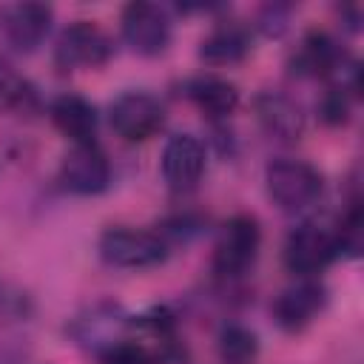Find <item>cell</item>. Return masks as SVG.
I'll list each match as a JSON object with an SVG mask.
<instances>
[{
    "label": "cell",
    "mask_w": 364,
    "mask_h": 364,
    "mask_svg": "<svg viewBox=\"0 0 364 364\" xmlns=\"http://www.w3.org/2000/svg\"><path fill=\"white\" fill-rule=\"evenodd\" d=\"M202 228H205V219L199 216V213H173V216H168L162 225H159V239L171 247V245H179V242H188V239H193L196 233H202Z\"/></svg>",
    "instance_id": "obj_23"
},
{
    "label": "cell",
    "mask_w": 364,
    "mask_h": 364,
    "mask_svg": "<svg viewBox=\"0 0 364 364\" xmlns=\"http://www.w3.org/2000/svg\"><path fill=\"white\" fill-rule=\"evenodd\" d=\"M284 267L299 279H313L321 273L333 259H338L336 233L318 222H301L284 239Z\"/></svg>",
    "instance_id": "obj_5"
},
{
    "label": "cell",
    "mask_w": 364,
    "mask_h": 364,
    "mask_svg": "<svg viewBox=\"0 0 364 364\" xmlns=\"http://www.w3.org/2000/svg\"><path fill=\"white\" fill-rule=\"evenodd\" d=\"M97 247H100V256L105 264L122 267V270L156 267L168 259V250H171L159 239L156 230H139V228H128V225L105 228Z\"/></svg>",
    "instance_id": "obj_3"
},
{
    "label": "cell",
    "mask_w": 364,
    "mask_h": 364,
    "mask_svg": "<svg viewBox=\"0 0 364 364\" xmlns=\"http://www.w3.org/2000/svg\"><path fill=\"white\" fill-rule=\"evenodd\" d=\"M54 9L46 3H3L0 6V34L3 40L20 51L31 54L43 46V40L51 31Z\"/></svg>",
    "instance_id": "obj_8"
},
{
    "label": "cell",
    "mask_w": 364,
    "mask_h": 364,
    "mask_svg": "<svg viewBox=\"0 0 364 364\" xmlns=\"http://www.w3.org/2000/svg\"><path fill=\"white\" fill-rule=\"evenodd\" d=\"M40 108L43 100L37 94V85L9 63H0V111H9L14 117H34L40 114Z\"/></svg>",
    "instance_id": "obj_18"
},
{
    "label": "cell",
    "mask_w": 364,
    "mask_h": 364,
    "mask_svg": "<svg viewBox=\"0 0 364 364\" xmlns=\"http://www.w3.org/2000/svg\"><path fill=\"white\" fill-rule=\"evenodd\" d=\"M333 233H336L338 256H347V259H358L361 256V247H364V213H361L358 193H353V199L347 202V210L333 225Z\"/></svg>",
    "instance_id": "obj_20"
},
{
    "label": "cell",
    "mask_w": 364,
    "mask_h": 364,
    "mask_svg": "<svg viewBox=\"0 0 364 364\" xmlns=\"http://www.w3.org/2000/svg\"><path fill=\"white\" fill-rule=\"evenodd\" d=\"M264 188L270 202L284 213H301L321 199L324 176L304 159L276 156L264 165Z\"/></svg>",
    "instance_id": "obj_1"
},
{
    "label": "cell",
    "mask_w": 364,
    "mask_h": 364,
    "mask_svg": "<svg viewBox=\"0 0 364 364\" xmlns=\"http://www.w3.org/2000/svg\"><path fill=\"white\" fill-rule=\"evenodd\" d=\"M205 165H208L205 145L193 134H173L162 148L159 168H162V179L168 182L171 191L185 193V191L196 188L205 173Z\"/></svg>",
    "instance_id": "obj_11"
},
{
    "label": "cell",
    "mask_w": 364,
    "mask_h": 364,
    "mask_svg": "<svg viewBox=\"0 0 364 364\" xmlns=\"http://www.w3.org/2000/svg\"><path fill=\"white\" fill-rule=\"evenodd\" d=\"M287 17H290V9L287 6H264L259 11V28L267 34V37H279L284 28H287Z\"/></svg>",
    "instance_id": "obj_24"
},
{
    "label": "cell",
    "mask_w": 364,
    "mask_h": 364,
    "mask_svg": "<svg viewBox=\"0 0 364 364\" xmlns=\"http://www.w3.org/2000/svg\"><path fill=\"white\" fill-rule=\"evenodd\" d=\"M108 119H111V128L125 142H145V139H151V136H156L162 131V125H165V105L151 91L131 88V91H122L111 102Z\"/></svg>",
    "instance_id": "obj_6"
},
{
    "label": "cell",
    "mask_w": 364,
    "mask_h": 364,
    "mask_svg": "<svg viewBox=\"0 0 364 364\" xmlns=\"http://www.w3.org/2000/svg\"><path fill=\"white\" fill-rule=\"evenodd\" d=\"M185 97L208 117V119H225L239 105V88L216 74H196L185 80Z\"/></svg>",
    "instance_id": "obj_16"
},
{
    "label": "cell",
    "mask_w": 364,
    "mask_h": 364,
    "mask_svg": "<svg viewBox=\"0 0 364 364\" xmlns=\"http://www.w3.org/2000/svg\"><path fill=\"white\" fill-rule=\"evenodd\" d=\"M97 361L100 364H162V353L148 347V344H142V341L119 338L111 347H105L97 355Z\"/></svg>",
    "instance_id": "obj_21"
},
{
    "label": "cell",
    "mask_w": 364,
    "mask_h": 364,
    "mask_svg": "<svg viewBox=\"0 0 364 364\" xmlns=\"http://www.w3.org/2000/svg\"><path fill=\"white\" fill-rule=\"evenodd\" d=\"M350 54L324 31V28H310L304 31L299 48L290 54L287 60V71L293 77H321V80H330L341 63L347 60Z\"/></svg>",
    "instance_id": "obj_12"
},
{
    "label": "cell",
    "mask_w": 364,
    "mask_h": 364,
    "mask_svg": "<svg viewBox=\"0 0 364 364\" xmlns=\"http://www.w3.org/2000/svg\"><path fill=\"white\" fill-rule=\"evenodd\" d=\"M128 324H131V318L117 304H97L88 313L71 318L65 333L74 338V344H80V347L91 350L94 355H100L105 347L119 341V330L128 327Z\"/></svg>",
    "instance_id": "obj_14"
},
{
    "label": "cell",
    "mask_w": 364,
    "mask_h": 364,
    "mask_svg": "<svg viewBox=\"0 0 364 364\" xmlns=\"http://www.w3.org/2000/svg\"><path fill=\"white\" fill-rule=\"evenodd\" d=\"M111 54H114V43L108 31L94 20L68 23L54 43V65L63 74L77 68H100L111 60Z\"/></svg>",
    "instance_id": "obj_4"
},
{
    "label": "cell",
    "mask_w": 364,
    "mask_h": 364,
    "mask_svg": "<svg viewBox=\"0 0 364 364\" xmlns=\"http://www.w3.org/2000/svg\"><path fill=\"white\" fill-rule=\"evenodd\" d=\"M327 307V287L318 279H299L273 299V321L284 333H301Z\"/></svg>",
    "instance_id": "obj_10"
},
{
    "label": "cell",
    "mask_w": 364,
    "mask_h": 364,
    "mask_svg": "<svg viewBox=\"0 0 364 364\" xmlns=\"http://www.w3.org/2000/svg\"><path fill=\"white\" fill-rule=\"evenodd\" d=\"M253 114L262 131L279 142H299L304 136V111L284 91H259L253 97Z\"/></svg>",
    "instance_id": "obj_13"
},
{
    "label": "cell",
    "mask_w": 364,
    "mask_h": 364,
    "mask_svg": "<svg viewBox=\"0 0 364 364\" xmlns=\"http://www.w3.org/2000/svg\"><path fill=\"white\" fill-rule=\"evenodd\" d=\"M48 114H51L54 128L63 136H68L74 145L94 142V136H97V108L85 97H80V94H60L51 102Z\"/></svg>",
    "instance_id": "obj_17"
},
{
    "label": "cell",
    "mask_w": 364,
    "mask_h": 364,
    "mask_svg": "<svg viewBox=\"0 0 364 364\" xmlns=\"http://www.w3.org/2000/svg\"><path fill=\"white\" fill-rule=\"evenodd\" d=\"M119 31L125 46L139 57H156L171 43V17L162 6L134 0L119 14Z\"/></svg>",
    "instance_id": "obj_7"
},
{
    "label": "cell",
    "mask_w": 364,
    "mask_h": 364,
    "mask_svg": "<svg viewBox=\"0 0 364 364\" xmlns=\"http://www.w3.org/2000/svg\"><path fill=\"white\" fill-rule=\"evenodd\" d=\"M259 247H262V228H259V219L250 216V213H236L230 216L219 236H216V245H213V273L216 279L222 282H233V279H242L256 256H259Z\"/></svg>",
    "instance_id": "obj_2"
},
{
    "label": "cell",
    "mask_w": 364,
    "mask_h": 364,
    "mask_svg": "<svg viewBox=\"0 0 364 364\" xmlns=\"http://www.w3.org/2000/svg\"><path fill=\"white\" fill-rule=\"evenodd\" d=\"M60 185L77 196H97L111 185V162L97 142L74 145L60 162Z\"/></svg>",
    "instance_id": "obj_9"
},
{
    "label": "cell",
    "mask_w": 364,
    "mask_h": 364,
    "mask_svg": "<svg viewBox=\"0 0 364 364\" xmlns=\"http://www.w3.org/2000/svg\"><path fill=\"white\" fill-rule=\"evenodd\" d=\"M253 34L242 20H219L199 43V60L208 65H233L242 63L250 51Z\"/></svg>",
    "instance_id": "obj_15"
},
{
    "label": "cell",
    "mask_w": 364,
    "mask_h": 364,
    "mask_svg": "<svg viewBox=\"0 0 364 364\" xmlns=\"http://www.w3.org/2000/svg\"><path fill=\"white\" fill-rule=\"evenodd\" d=\"M353 94H347L344 88H338V85H333V82H327V88H324V94H321V100H318V105H316V111H318V119L324 122V125H344L347 119H350V105H353Z\"/></svg>",
    "instance_id": "obj_22"
},
{
    "label": "cell",
    "mask_w": 364,
    "mask_h": 364,
    "mask_svg": "<svg viewBox=\"0 0 364 364\" xmlns=\"http://www.w3.org/2000/svg\"><path fill=\"white\" fill-rule=\"evenodd\" d=\"M259 347V336L239 321L222 324L216 336V355L222 364H256Z\"/></svg>",
    "instance_id": "obj_19"
}]
</instances>
